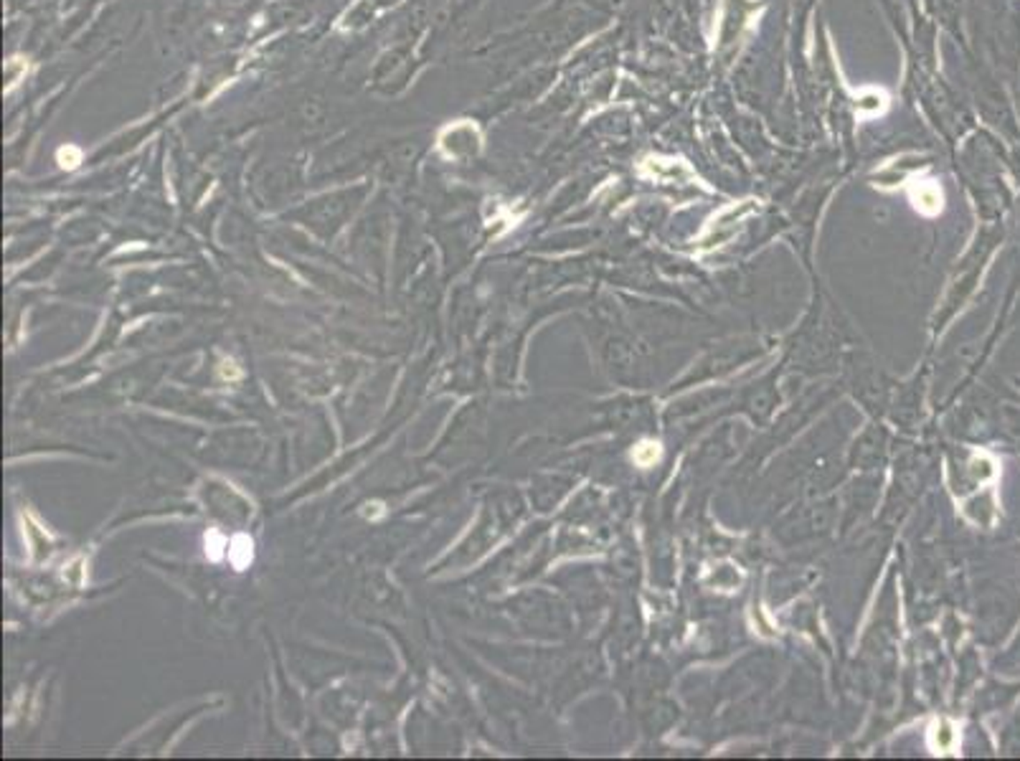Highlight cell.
<instances>
[{"instance_id": "cell-1", "label": "cell", "mask_w": 1020, "mask_h": 761, "mask_svg": "<svg viewBox=\"0 0 1020 761\" xmlns=\"http://www.w3.org/2000/svg\"><path fill=\"white\" fill-rule=\"evenodd\" d=\"M640 173L658 181V183H696V173L688 168V163H683L678 158H662V155H650L640 163Z\"/></svg>"}, {"instance_id": "cell-2", "label": "cell", "mask_w": 1020, "mask_h": 761, "mask_svg": "<svg viewBox=\"0 0 1020 761\" xmlns=\"http://www.w3.org/2000/svg\"><path fill=\"white\" fill-rule=\"evenodd\" d=\"M911 201H914L916 211H922L926 216H937L942 211V204H945L939 186L929 183V181H922V183H916L911 188Z\"/></svg>"}, {"instance_id": "cell-3", "label": "cell", "mask_w": 1020, "mask_h": 761, "mask_svg": "<svg viewBox=\"0 0 1020 761\" xmlns=\"http://www.w3.org/2000/svg\"><path fill=\"white\" fill-rule=\"evenodd\" d=\"M888 107V96L881 89H863L861 95H855V110L863 117H876Z\"/></svg>"}]
</instances>
